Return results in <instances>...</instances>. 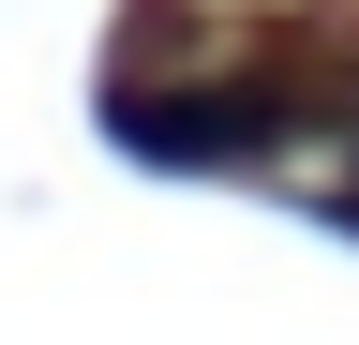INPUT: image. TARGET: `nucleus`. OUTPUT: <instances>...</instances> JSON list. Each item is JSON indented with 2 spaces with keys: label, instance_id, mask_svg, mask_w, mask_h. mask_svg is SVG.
Wrapping results in <instances>:
<instances>
[{
  "label": "nucleus",
  "instance_id": "f257e3e1",
  "mask_svg": "<svg viewBox=\"0 0 359 345\" xmlns=\"http://www.w3.org/2000/svg\"><path fill=\"white\" fill-rule=\"evenodd\" d=\"M269 91H224V105H120V136L135 150H165V165H210V150H269Z\"/></svg>",
  "mask_w": 359,
  "mask_h": 345
}]
</instances>
